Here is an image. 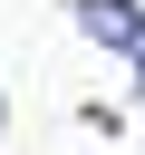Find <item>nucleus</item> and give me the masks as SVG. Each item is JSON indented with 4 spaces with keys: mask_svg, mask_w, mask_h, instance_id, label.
Listing matches in <instances>:
<instances>
[{
    "mask_svg": "<svg viewBox=\"0 0 145 155\" xmlns=\"http://www.w3.org/2000/svg\"><path fill=\"white\" fill-rule=\"evenodd\" d=\"M135 68H145V48H135Z\"/></svg>",
    "mask_w": 145,
    "mask_h": 155,
    "instance_id": "nucleus-2",
    "label": "nucleus"
},
{
    "mask_svg": "<svg viewBox=\"0 0 145 155\" xmlns=\"http://www.w3.org/2000/svg\"><path fill=\"white\" fill-rule=\"evenodd\" d=\"M77 29L97 48H145V10L135 0H77Z\"/></svg>",
    "mask_w": 145,
    "mask_h": 155,
    "instance_id": "nucleus-1",
    "label": "nucleus"
}]
</instances>
